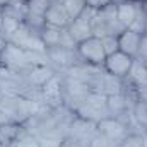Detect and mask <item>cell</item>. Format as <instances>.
I'll list each match as a JSON object with an SVG mask.
<instances>
[{
  "label": "cell",
  "instance_id": "836d02e7",
  "mask_svg": "<svg viewBox=\"0 0 147 147\" xmlns=\"http://www.w3.org/2000/svg\"><path fill=\"white\" fill-rule=\"evenodd\" d=\"M0 22H2V12H0ZM0 38H2V36H0Z\"/></svg>",
  "mask_w": 147,
  "mask_h": 147
},
{
  "label": "cell",
  "instance_id": "e0dca14e",
  "mask_svg": "<svg viewBox=\"0 0 147 147\" xmlns=\"http://www.w3.org/2000/svg\"><path fill=\"white\" fill-rule=\"evenodd\" d=\"M28 12H29L28 0H10V3L5 9H2V14L3 16L10 17V19L21 22V24H24V21L28 17Z\"/></svg>",
  "mask_w": 147,
  "mask_h": 147
},
{
  "label": "cell",
  "instance_id": "ba28073f",
  "mask_svg": "<svg viewBox=\"0 0 147 147\" xmlns=\"http://www.w3.org/2000/svg\"><path fill=\"white\" fill-rule=\"evenodd\" d=\"M39 36L43 39L46 50L48 48H55V46H65V48H77L75 41H74L67 28H55V26H45L39 33Z\"/></svg>",
  "mask_w": 147,
  "mask_h": 147
},
{
  "label": "cell",
  "instance_id": "f1b7e54d",
  "mask_svg": "<svg viewBox=\"0 0 147 147\" xmlns=\"http://www.w3.org/2000/svg\"><path fill=\"white\" fill-rule=\"evenodd\" d=\"M139 3H140V7H142V10L147 12V0H137Z\"/></svg>",
  "mask_w": 147,
  "mask_h": 147
},
{
  "label": "cell",
  "instance_id": "44dd1931",
  "mask_svg": "<svg viewBox=\"0 0 147 147\" xmlns=\"http://www.w3.org/2000/svg\"><path fill=\"white\" fill-rule=\"evenodd\" d=\"M139 34H147V12L142 10L140 3H139V10H137V16H135V21L132 22V26L128 28Z\"/></svg>",
  "mask_w": 147,
  "mask_h": 147
},
{
  "label": "cell",
  "instance_id": "2e32d148",
  "mask_svg": "<svg viewBox=\"0 0 147 147\" xmlns=\"http://www.w3.org/2000/svg\"><path fill=\"white\" fill-rule=\"evenodd\" d=\"M24 132V125L16 121H5L0 125V147H12V144Z\"/></svg>",
  "mask_w": 147,
  "mask_h": 147
},
{
  "label": "cell",
  "instance_id": "5b68a950",
  "mask_svg": "<svg viewBox=\"0 0 147 147\" xmlns=\"http://www.w3.org/2000/svg\"><path fill=\"white\" fill-rule=\"evenodd\" d=\"M77 53H79V58L82 60V63H87L92 67H103V63L106 60V53H105L101 38L96 36H91L89 39L79 43Z\"/></svg>",
  "mask_w": 147,
  "mask_h": 147
},
{
  "label": "cell",
  "instance_id": "30bf717a",
  "mask_svg": "<svg viewBox=\"0 0 147 147\" xmlns=\"http://www.w3.org/2000/svg\"><path fill=\"white\" fill-rule=\"evenodd\" d=\"M98 134H101V135H105L110 142H113L115 146H118L128 134H130V130H128V127L123 123V121H120L118 118H103L101 121H98Z\"/></svg>",
  "mask_w": 147,
  "mask_h": 147
},
{
  "label": "cell",
  "instance_id": "603a6c76",
  "mask_svg": "<svg viewBox=\"0 0 147 147\" xmlns=\"http://www.w3.org/2000/svg\"><path fill=\"white\" fill-rule=\"evenodd\" d=\"M36 139L39 147H62L63 144V137H57V135H41Z\"/></svg>",
  "mask_w": 147,
  "mask_h": 147
},
{
  "label": "cell",
  "instance_id": "7a4b0ae2",
  "mask_svg": "<svg viewBox=\"0 0 147 147\" xmlns=\"http://www.w3.org/2000/svg\"><path fill=\"white\" fill-rule=\"evenodd\" d=\"M92 26V34L96 38H105V36H118L125 28L120 24L118 16H116V5L111 3L106 9L98 10L91 21Z\"/></svg>",
  "mask_w": 147,
  "mask_h": 147
},
{
  "label": "cell",
  "instance_id": "6da1fadb",
  "mask_svg": "<svg viewBox=\"0 0 147 147\" xmlns=\"http://www.w3.org/2000/svg\"><path fill=\"white\" fill-rule=\"evenodd\" d=\"M41 106L43 105L31 101L21 94H3L0 101V111L5 115L7 121H16L21 125H24L33 115H36Z\"/></svg>",
  "mask_w": 147,
  "mask_h": 147
},
{
  "label": "cell",
  "instance_id": "3957f363",
  "mask_svg": "<svg viewBox=\"0 0 147 147\" xmlns=\"http://www.w3.org/2000/svg\"><path fill=\"white\" fill-rule=\"evenodd\" d=\"M74 113H75V116L92 121V123H98L103 118H108L110 113H108V106H106V96L99 94V92H89L84 98V101L74 110Z\"/></svg>",
  "mask_w": 147,
  "mask_h": 147
},
{
  "label": "cell",
  "instance_id": "d4e9b609",
  "mask_svg": "<svg viewBox=\"0 0 147 147\" xmlns=\"http://www.w3.org/2000/svg\"><path fill=\"white\" fill-rule=\"evenodd\" d=\"M89 147H116L113 142H110L105 135H101V134H98L96 132V135L91 139V142H89Z\"/></svg>",
  "mask_w": 147,
  "mask_h": 147
},
{
  "label": "cell",
  "instance_id": "484cf974",
  "mask_svg": "<svg viewBox=\"0 0 147 147\" xmlns=\"http://www.w3.org/2000/svg\"><path fill=\"white\" fill-rule=\"evenodd\" d=\"M135 60L147 65V34H142V38H140V45H139V51H137Z\"/></svg>",
  "mask_w": 147,
  "mask_h": 147
},
{
  "label": "cell",
  "instance_id": "7402d4cb",
  "mask_svg": "<svg viewBox=\"0 0 147 147\" xmlns=\"http://www.w3.org/2000/svg\"><path fill=\"white\" fill-rule=\"evenodd\" d=\"M12 147H39L38 144V139L33 135V134H29L26 128H24V132L19 135V139L12 144Z\"/></svg>",
  "mask_w": 147,
  "mask_h": 147
},
{
  "label": "cell",
  "instance_id": "7c38bea8",
  "mask_svg": "<svg viewBox=\"0 0 147 147\" xmlns=\"http://www.w3.org/2000/svg\"><path fill=\"white\" fill-rule=\"evenodd\" d=\"M22 74L26 75L28 84L31 87H43L57 72L50 65H34V67H29L28 70H24Z\"/></svg>",
  "mask_w": 147,
  "mask_h": 147
},
{
  "label": "cell",
  "instance_id": "d6986e66",
  "mask_svg": "<svg viewBox=\"0 0 147 147\" xmlns=\"http://www.w3.org/2000/svg\"><path fill=\"white\" fill-rule=\"evenodd\" d=\"M62 3H63V9L69 16L70 22L74 19H79L82 16V12L86 10V7H87L86 0H62Z\"/></svg>",
  "mask_w": 147,
  "mask_h": 147
},
{
  "label": "cell",
  "instance_id": "4316f807",
  "mask_svg": "<svg viewBox=\"0 0 147 147\" xmlns=\"http://www.w3.org/2000/svg\"><path fill=\"white\" fill-rule=\"evenodd\" d=\"M86 5L92 10H103L111 5V0H86Z\"/></svg>",
  "mask_w": 147,
  "mask_h": 147
},
{
  "label": "cell",
  "instance_id": "8fae6325",
  "mask_svg": "<svg viewBox=\"0 0 147 147\" xmlns=\"http://www.w3.org/2000/svg\"><path fill=\"white\" fill-rule=\"evenodd\" d=\"M41 94H43V105L45 106L58 108L63 105V80L58 75V72L41 87Z\"/></svg>",
  "mask_w": 147,
  "mask_h": 147
},
{
  "label": "cell",
  "instance_id": "5bb4252c",
  "mask_svg": "<svg viewBox=\"0 0 147 147\" xmlns=\"http://www.w3.org/2000/svg\"><path fill=\"white\" fill-rule=\"evenodd\" d=\"M140 38H142V34H139V33H135L132 29H123L118 34V48H120V51H123L125 55L135 58L137 51H139Z\"/></svg>",
  "mask_w": 147,
  "mask_h": 147
},
{
  "label": "cell",
  "instance_id": "9a60e30c",
  "mask_svg": "<svg viewBox=\"0 0 147 147\" xmlns=\"http://www.w3.org/2000/svg\"><path fill=\"white\" fill-rule=\"evenodd\" d=\"M137 10H139V2L137 0H127V2L116 3V16H118L120 24L125 29H128L132 26V22L135 21Z\"/></svg>",
  "mask_w": 147,
  "mask_h": 147
},
{
  "label": "cell",
  "instance_id": "9c48e42d",
  "mask_svg": "<svg viewBox=\"0 0 147 147\" xmlns=\"http://www.w3.org/2000/svg\"><path fill=\"white\" fill-rule=\"evenodd\" d=\"M134 60L132 57L125 55L123 51H115L113 55H108L105 63H103V69L108 74L118 77V79H127L128 74L132 70V65H134Z\"/></svg>",
  "mask_w": 147,
  "mask_h": 147
},
{
  "label": "cell",
  "instance_id": "1f68e13d",
  "mask_svg": "<svg viewBox=\"0 0 147 147\" xmlns=\"http://www.w3.org/2000/svg\"><path fill=\"white\" fill-rule=\"evenodd\" d=\"M121 2H127V0H111V3H115V5L116 3H121Z\"/></svg>",
  "mask_w": 147,
  "mask_h": 147
},
{
  "label": "cell",
  "instance_id": "8992f818",
  "mask_svg": "<svg viewBox=\"0 0 147 147\" xmlns=\"http://www.w3.org/2000/svg\"><path fill=\"white\" fill-rule=\"evenodd\" d=\"M7 41L19 46V48H22V50H28V51H46V46H45L43 39L39 36V33L29 29L26 24H21L19 29Z\"/></svg>",
  "mask_w": 147,
  "mask_h": 147
},
{
  "label": "cell",
  "instance_id": "ac0fdd59",
  "mask_svg": "<svg viewBox=\"0 0 147 147\" xmlns=\"http://www.w3.org/2000/svg\"><path fill=\"white\" fill-rule=\"evenodd\" d=\"M132 116L135 120V123L147 132V99H142L139 98L134 106H132Z\"/></svg>",
  "mask_w": 147,
  "mask_h": 147
},
{
  "label": "cell",
  "instance_id": "d6a6232c",
  "mask_svg": "<svg viewBox=\"0 0 147 147\" xmlns=\"http://www.w3.org/2000/svg\"><path fill=\"white\" fill-rule=\"evenodd\" d=\"M2 98H3V91L0 89V101H2Z\"/></svg>",
  "mask_w": 147,
  "mask_h": 147
},
{
  "label": "cell",
  "instance_id": "277c9868",
  "mask_svg": "<svg viewBox=\"0 0 147 147\" xmlns=\"http://www.w3.org/2000/svg\"><path fill=\"white\" fill-rule=\"evenodd\" d=\"M46 57H48L50 67H53L55 72H65L74 65L82 63V60L79 58L77 48H65V46L48 48L46 50Z\"/></svg>",
  "mask_w": 147,
  "mask_h": 147
},
{
  "label": "cell",
  "instance_id": "4fadbf2b",
  "mask_svg": "<svg viewBox=\"0 0 147 147\" xmlns=\"http://www.w3.org/2000/svg\"><path fill=\"white\" fill-rule=\"evenodd\" d=\"M45 21L48 26H55V28H67L70 24V19L63 9L62 0H53L45 14Z\"/></svg>",
  "mask_w": 147,
  "mask_h": 147
},
{
  "label": "cell",
  "instance_id": "cb8c5ba5",
  "mask_svg": "<svg viewBox=\"0 0 147 147\" xmlns=\"http://www.w3.org/2000/svg\"><path fill=\"white\" fill-rule=\"evenodd\" d=\"M101 43H103L106 57L113 55L115 51H120V48H118V36H105V38H101Z\"/></svg>",
  "mask_w": 147,
  "mask_h": 147
},
{
  "label": "cell",
  "instance_id": "4dcf8cb0",
  "mask_svg": "<svg viewBox=\"0 0 147 147\" xmlns=\"http://www.w3.org/2000/svg\"><path fill=\"white\" fill-rule=\"evenodd\" d=\"M5 43H7V41H5L3 38H0V53H2V50H3V46H5Z\"/></svg>",
  "mask_w": 147,
  "mask_h": 147
},
{
  "label": "cell",
  "instance_id": "83f0119b",
  "mask_svg": "<svg viewBox=\"0 0 147 147\" xmlns=\"http://www.w3.org/2000/svg\"><path fill=\"white\" fill-rule=\"evenodd\" d=\"M9 3H10V0H0V12H2V9H5Z\"/></svg>",
  "mask_w": 147,
  "mask_h": 147
},
{
  "label": "cell",
  "instance_id": "52a82bcc",
  "mask_svg": "<svg viewBox=\"0 0 147 147\" xmlns=\"http://www.w3.org/2000/svg\"><path fill=\"white\" fill-rule=\"evenodd\" d=\"M96 12H98V10H92V9H89V7H86V10L82 12V16H80L79 19H74L72 22L67 26V31H69L70 38L75 41V45H79V43L89 39L91 36H94V34H92L91 21H92V17H94Z\"/></svg>",
  "mask_w": 147,
  "mask_h": 147
},
{
  "label": "cell",
  "instance_id": "ffe728a7",
  "mask_svg": "<svg viewBox=\"0 0 147 147\" xmlns=\"http://www.w3.org/2000/svg\"><path fill=\"white\" fill-rule=\"evenodd\" d=\"M19 26H21V22H17V21H14V19H10V17H7V16H3V14H2V22H0V36L7 41L9 38H10L14 33H16V31H17V29H19Z\"/></svg>",
  "mask_w": 147,
  "mask_h": 147
},
{
  "label": "cell",
  "instance_id": "e575fe53",
  "mask_svg": "<svg viewBox=\"0 0 147 147\" xmlns=\"http://www.w3.org/2000/svg\"><path fill=\"white\" fill-rule=\"evenodd\" d=\"M2 65H3V63H2V60H0V67H2Z\"/></svg>",
  "mask_w": 147,
  "mask_h": 147
},
{
  "label": "cell",
  "instance_id": "f546056e",
  "mask_svg": "<svg viewBox=\"0 0 147 147\" xmlns=\"http://www.w3.org/2000/svg\"><path fill=\"white\" fill-rule=\"evenodd\" d=\"M5 121H7V118H5V115L0 111V125H2V123H5Z\"/></svg>",
  "mask_w": 147,
  "mask_h": 147
}]
</instances>
